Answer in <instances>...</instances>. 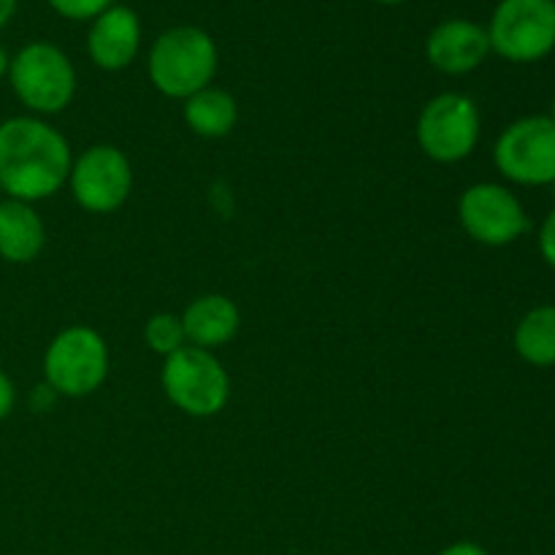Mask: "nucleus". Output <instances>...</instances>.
Here are the masks:
<instances>
[{"mask_svg":"<svg viewBox=\"0 0 555 555\" xmlns=\"http://www.w3.org/2000/svg\"><path fill=\"white\" fill-rule=\"evenodd\" d=\"M70 144L43 117L22 114L0 122V193L38 204L68 184Z\"/></svg>","mask_w":555,"mask_h":555,"instance_id":"obj_1","label":"nucleus"},{"mask_svg":"<svg viewBox=\"0 0 555 555\" xmlns=\"http://www.w3.org/2000/svg\"><path fill=\"white\" fill-rule=\"evenodd\" d=\"M220 52L204 27L177 25L152 41L146 74L160 95L188 101L215 81Z\"/></svg>","mask_w":555,"mask_h":555,"instance_id":"obj_2","label":"nucleus"},{"mask_svg":"<svg viewBox=\"0 0 555 555\" xmlns=\"http://www.w3.org/2000/svg\"><path fill=\"white\" fill-rule=\"evenodd\" d=\"M9 85L33 117L65 112L76 95V68L52 41H30L11 57Z\"/></svg>","mask_w":555,"mask_h":555,"instance_id":"obj_3","label":"nucleus"},{"mask_svg":"<svg viewBox=\"0 0 555 555\" xmlns=\"http://www.w3.org/2000/svg\"><path fill=\"white\" fill-rule=\"evenodd\" d=\"M163 393L179 412L190 417H215L231 399V377L211 350L184 345L163 358Z\"/></svg>","mask_w":555,"mask_h":555,"instance_id":"obj_4","label":"nucleus"},{"mask_svg":"<svg viewBox=\"0 0 555 555\" xmlns=\"http://www.w3.org/2000/svg\"><path fill=\"white\" fill-rule=\"evenodd\" d=\"M108 377V345L90 325L60 331L43 352V383L65 399H85Z\"/></svg>","mask_w":555,"mask_h":555,"instance_id":"obj_5","label":"nucleus"},{"mask_svg":"<svg viewBox=\"0 0 555 555\" xmlns=\"http://www.w3.org/2000/svg\"><path fill=\"white\" fill-rule=\"evenodd\" d=\"M482 119L480 108L464 92H442L417 114L415 139L434 163H461L477 150Z\"/></svg>","mask_w":555,"mask_h":555,"instance_id":"obj_6","label":"nucleus"},{"mask_svg":"<svg viewBox=\"0 0 555 555\" xmlns=\"http://www.w3.org/2000/svg\"><path fill=\"white\" fill-rule=\"evenodd\" d=\"M486 30L499 57L540 63L555 49V0H502Z\"/></svg>","mask_w":555,"mask_h":555,"instance_id":"obj_7","label":"nucleus"},{"mask_svg":"<svg viewBox=\"0 0 555 555\" xmlns=\"http://www.w3.org/2000/svg\"><path fill=\"white\" fill-rule=\"evenodd\" d=\"M493 163L504 179L524 188L555 182V122L547 114L515 119L493 146Z\"/></svg>","mask_w":555,"mask_h":555,"instance_id":"obj_8","label":"nucleus"},{"mask_svg":"<svg viewBox=\"0 0 555 555\" xmlns=\"http://www.w3.org/2000/svg\"><path fill=\"white\" fill-rule=\"evenodd\" d=\"M68 188L85 211L112 215L133 190V168L114 144H92L70 163Z\"/></svg>","mask_w":555,"mask_h":555,"instance_id":"obj_9","label":"nucleus"},{"mask_svg":"<svg viewBox=\"0 0 555 555\" xmlns=\"http://www.w3.org/2000/svg\"><path fill=\"white\" fill-rule=\"evenodd\" d=\"M459 222L472 242L486 247H507L529 231L518 195L496 182H477L461 193Z\"/></svg>","mask_w":555,"mask_h":555,"instance_id":"obj_10","label":"nucleus"},{"mask_svg":"<svg viewBox=\"0 0 555 555\" xmlns=\"http://www.w3.org/2000/svg\"><path fill=\"white\" fill-rule=\"evenodd\" d=\"M491 54L488 30L472 20H444L428 33L426 60L444 76H464L480 68Z\"/></svg>","mask_w":555,"mask_h":555,"instance_id":"obj_11","label":"nucleus"},{"mask_svg":"<svg viewBox=\"0 0 555 555\" xmlns=\"http://www.w3.org/2000/svg\"><path fill=\"white\" fill-rule=\"evenodd\" d=\"M141 52V20L130 5L114 3L92 20L87 54L101 70H125Z\"/></svg>","mask_w":555,"mask_h":555,"instance_id":"obj_12","label":"nucleus"},{"mask_svg":"<svg viewBox=\"0 0 555 555\" xmlns=\"http://www.w3.org/2000/svg\"><path fill=\"white\" fill-rule=\"evenodd\" d=\"M179 318H182L188 345L211 352L228 345L242 325L238 307L222 293H206V296L193 298Z\"/></svg>","mask_w":555,"mask_h":555,"instance_id":"obj_13","label":"nucleus"},{"mask_svg":"<svg viewBox=\"0 0 555 555\" xmlns=\"http://www.w3.org/2000/svg\"><path fill=\"white\" fill-rule=\"evenodd\" d=\"M47 247V225L36 206L25 201L0 198V258L27 266Z\"/></svg>","mask_w":555,"mask_h":555,"instance_id":"obj_14","label":"nucleus"},{"mask_svg":"<svg viewBox=\"0 0 555 555\" xmlns=\"http://www.w3.org/2000/svg\"><path fill=\"white\" fill-rule=\"evenodd\" d=\"M182 117L188 128L201 139H222L236 128V98L222 87H204L201 92L182 101Z\"/></svg>","mask_w":555,"mask_h":555,"instance_id":"obj_15","label":"nucleus"},{"mask_svg":"<svg viewBox=\"0 0 555 555\" xmlns=\"http://www.w3.org/2000/svg\"><path fill=\"white\" fill-rule=\"evenodd\" d=\"M515 352L537 369L555 366V304L529 309L515 325Z\"/></svg>","mask_w":555,"mask_h":555,"instance_id":"obj_16","label":"nucleus"},{"mask_svg":"<svg viewBox=\"0 0 555 555\" xmlns=\"http://www.w3.org/2000/svg\"><path fill=\"white\" fill-rule=\"evenodd\" d=\"M144 339L150 345L152 352L157 356L168 358L173 356L177 350H182L188 345L184 339V328H182V318L171 312H157L146 320V328H144Z\"/></svg>","mask_w":555,"mask_h":555,"instance_id":"obj_17","label":"nucleus"},{"mask_svg":"<svg viewBox=\"0 0 555 555\" xmlns=\"http://www.w3.org/2000/svg\"><path fill=\"white\" fill-rule=\"evenodd\" d=\"M54 14L70 22H92L98 14L112 9L114 0H47Z\"/></svg>","mask_w":555,"mask_h":555,"instance_id":"obj_18","label":"nucleus"},{"mask_svg":"<svg viewBox=\"0 0 555 555\" xmlns=\"http://www.w3.org/2000/svg\"><path fill=\"white\" fill-rule=\"evenodd\" d=\"M540 255L551 269H555V209L545 217L540 228Z\"/></svg>","mask_w":555,"mask_h":555,"instance_id":"obj_19","label":"nucleus"},{"mask_svg":"<svg viewBox=\"0 0 555 555\" xmlns=\"http://www.w3.org/2000/svg\"><path fill=\"white\" fill-rule=\"evenodd\" d=\"M14 406H16V388L14 383H11L9 374L0 369V421H5V417L11 415Z\"/></svg>","mask_w":555,"mask_h":555,"instance_id":"obj_20","label":"nucleus"},{"mask_svg":"<svg viewBox=\"0 0 555 555\" xmlns=\"http://www.w3.org/2000/svg\"><path fill=\"white\" fill-rule=\"evenodd\" d=\"M54 399H57V393H54V390L49 388L47 383L36 385V388H33V393H30V406L36 412H47V410H52Z\"/></svg>","mask_w":555,"mask_h":555,"instance_id":"obj_21","label":"nucleus"},{"mask_svg":"<svg viewBox=\"0 0 555 555\" xmlns=\"http://www.w3.org/2000/svg\"><path fill=\"white\" fill-rule=\"evenodd\" d=\"M439 555H491V553H488L482 545H477V542L464 540V542H453V545H448Z\"/></svg>","mask_w":555,"mask_h":555,"instance_id":"obj_22","label":"nucleus"},{"mask_svg":"<svg viewBox=\"0 0 555 555\" xmlns=\"http://www.w3.org/2000/svg\"><path fill=\"white\" fill-rule=\"evenodd\" d=\"M16 5H20V0H0V30L14 20Z\"/></svg>","mask_w":555,"mask_h":555,"instance_id":"obj_23","label":"nucleus"},{"mask_svg":"<svg viewBox=\"0 0 555 555\" xmlns=\"http://www.w3.org/2000/svg\"><path fill=\"white\" fill-rule=\"evenodd\" d=\"M9 63H11L9 52H5V47H3V43H0V79H3V76L9 74Z\"/></svg>","mask_w":555,"mask_h":555,"instance_id":"obj_24","label":"nucleus"},{"mask_svg":"<svg viewBox=\"0 0 555 555\" xmlns=\"http://www.w3.org/2000/svg\"><path fill=\"white\" fill-rule=\"evenodd\" d=\"M374 3H379V5H401V3H406V0H374Z\"/></svg>","mask_w":555,"mask_h":555,"instance_id":"obj_25","label":"nucleus"},{"mask_svg":"<svg viewBox=\"0 0 555 555\" xmlns=\"http://www.w3.org/2000/svg\"><path fill=\"white\" fill-rule=\"evenodd\" d=\"M551 119L555 122V98H553V108H551Z\"/></svg>","mask_w":555,"mask_h":555,"instance_id":"obj_26","label":"nucleus"}]
</instances>
